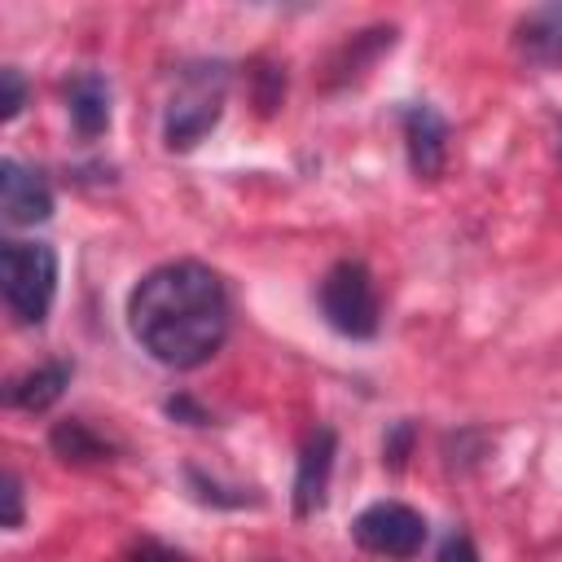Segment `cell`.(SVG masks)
Listing matches in <instances>:
<instances>
[{
  "instance_id": "obj_1",
  "label": "cell",
  "mask_w": 562,
  "mask_h": 562,
  "mask_svg": "<svg viewBox=\"0 0 562 562\" xmlns=\"http://www.w3.org/2000/svg\"><path fill=\"white\" fill-rule=\"evenodd\" d=\"M127 329L158 364L198 369L228 338V290L198 259L158 263L127 294Z\"/></svg>"
},
{
  "instance_id": "obj_2",
  "label": "cell",
  "mask_w": 562,
  "mask_h": 562,
  "mask_svg": "<svg viewBox=\"0 0 562 562\" xmlns=\"http://www.w3.org/2000/svg\"><path fill=\"white\" fill-rule=\"evenodd\" d=\"M0 290L18 325H44L57 299V250L48 241H4L0 246Z\"/></svg>"
},
{
  "instance_id": "obj_3",
  "label": "cell",
  "mask_w": 562,
  "mask_h": 562,
  "mask_svg": "<svg viewBox=\"0 0 562 562\" xmlns=\"http://www.w3.org/2000/svg\"><path fill=\"white\" fill-rule=\"evenodd\" d=\"M224 92H228V66L224 61H202L180 70V88L167 101L162 119V140L167 149H193L224 114Z\"/></svg>"
},
{
  "instance_id": "obj_4",
  "label": "cell",
  "mask_w": 562,
  "mask_h": 562,
  "mask_svg": "<svg viewBox=\"0 0 562 562\" xmlns=\"http://www.w3.org/2000/svg\"><path fill=\"white\" fill-rule=\"evenodd\" d=\"M321 312L325 321L342 334V338H373L382 325V303H378V285L369 277V268L360 259H338L321 285H316Z\"/></svg>"
},
{
  "instance_id": "obj_5",
  "label": "cell",
  "mask_w": 562,
  "mask_h": 562,
  "mask_svg": "<svg viewBox=\"0 0 562 562\" xmlns=\"http://www.w3.org/2000/svg\"><path fill=\"white\" fill-rule=\"evenodd\" d=\"M351 540H356L364 553L408 562V558H417L422 544H426V518H422L413 505L378 501V505H369V509L356 514Z\"/></svg>"
},
{
  "instance_id": "obj_6",
  "label": "cell",
  "mask_w": 562,
  "mask_h": 562,
  "mask_svg": "<svg viewBox=\"0 0 562 562\" xmlns=\"http://www.w3.org/2000/svg\"><path fill=\"white\" fill-rule=\"evenodd\" d=\"M0 215L13 228L44 224L53 215V189H48V180L35 167H26V162L4 158L0 162Z\"/></svg>"
},
{
  "instance_id": "obj_7",
  "label": "cell",
  "mask_w": 562,
  "mask_h": 562,
  "mask_svg": "<svg viewBox=\"0 0 562 562\" xmlns=\"http://www.w3.org/2000/svg\"><path fill=\"white\" fill-rule=\"evenodd\" d=\"M400 127H404V149H408V167L417 180H435L448 162V123L435 105L413 101L400 110Z\"/></svg>"
},
{
  "instance_id": "obj_8",
  "label": "cell",
  "mask_w": 562,
  "mask_h": 562,
  "mask_svg": "<svg viewBox=\"0 0 562 562\" xmlns=\"http://www.w3.org/2000/svg\"><path fill=\"white\" fill-rule=\"evenodd\" d=\"M334 457H338V435L329 426L312 430L307 443H303V452H299V470H294V514L299 518H312V514L325 509Z\"/></svg>"
},
{
  "instance_id": "obj_9",
  "label": "cell",
  "mask_w": 562,
  "mask_h": 562,
  "mask_svg": "<svg viewBox=\"0 0 562 562\" xmlns=\"http://www.w3.org/2000/svg\"><path fill=\"white\" fill-rule=\"evenodd\" d=\"M66 110L83 140H97L101 132H110V79L97 70H79L66 83Z\"/></svg>"
},
{
  "instance_id": "obj_10",
  "label": "cell",
  "mask_w": 562,
  "mask_h": 562,
  "mask_svg": "<svg viewBox=\"0 0 562 562\" xmlns=\"http://www.w3.org/2000/svg\"><path fill=\"white\" fill-rule=\"evenodd\" d=\"M395 44V26H369V31H356L334 57H329V75H325V83L329 88H342V83H356L386 48Z\"/></svg>"
},
{
  "instance_id": "obj_11",
  "label": "cell",
  "mask_w": 562,
  "mask_h": 562,
  "mask_svg": "<svg viewBox=\"0 0 562 562\" xmlns=\"http://www.w3.org/2000/svg\"><path fill=\"white\" fill-rule=\"evenodd\" d=\"M70 378H75V364L70 360H48V364L13 378L9 391H4V400L13 408H22V413H44V408H53L61 400V391L70 386Z\"/></svg>"
},
{
  "instance_id": "obj_12",
  "label": "cell",
  "mask_w": 562,
  "mask_h": 562,
  "mask_svg": "<svg viewBox=\"0 0 562 562\" xmlns=\"http://www.w3.org/2000/svg\"><path fill=\"white\" fill-rule=\"evenodd\" d=\"M518 48L527 61H540V66H562V4H544V9H531L518 31H514Z\"/></svg>"
},
{
  "instance_id": "obj_13",
  "label": "cell",
  "mask_w": 562,
  "mask_h": 562,
  "mask_svg": "<svg viewBox=\"0 0 562 562\" xmlns=\"http://www.w3.org/2000/svg\"><path fill=\"white\" fill-rule=\"evenodd\" d=\"M48 448H53L66 465H97V461H110V457H114V443L101 439V435H97L88 422H79V417L57 422V426L48 430Z\"/></svg>"
},
{
  "instance_id": "obj_14",
  "label": "cell",
  "mask_w": 562,
  "mask_h": 562,
  "mask_svg": "<svg viewBox=\"0 0 562 562\" xmlns=\"http://www.w3.org/2000/svg\"><path fill=\"white\" fill-rule=\"evenodd\" d=\"M184 479H189V492L202 501V505H215V509H241V505H255L259 496H250L246 487H224V483H215V479H206L202 470H184Z\"/></svg>"
},
{
  "instance_id": "obj_15",
  "label": "cell",
  "mask_w": 562,
  "mask_h": 562,
  "mask_svg": "<svg viewBox=\"0 0 562 562\" xmlns=\"http://www.w3.org/2000/svg\"><path fill=\"white\" fill-rule=\"evenodd\" d=\"M250 79H255V105H259L263 114H272V110L281 105V97H285V75H281L277 66L259 61V66L250 70Z\"/></svg>"
},
{
  "instance_id": "obj_16",
  "label": "cell",
  "mask_w": 562,
  "mask_h": 562,
  "mask_svg": "<svg viewBox=\"0 0 562 562\" xmlns=\"http://www.w3.org/2000/svg\"><path fill=\"white\" fill-rule=\"evenodd\" d=\"M413 439H417V430H413V422H395V426L386 430V439H382V465H386L391 474H400V470L408 465V452H413Z\"/></svg>"
},
{
  "instance_id": "obj_17",
  "label": "cell",
  "mask_w": 562,
  "mask_h": 562,
  "mask_svg": "<svg viewBox=\"0 0 562 562\" xmlns=\"http://www.w3.org/2000/svg\"><path fill=\"white\" fill-rule=\"evenodd\" d=\"M0 88H4V97H0V119L9 123V119H18L22 105H26V79H22V70H18V66H4V70H0Z\"/></svg>"
},
{
  "instance_id": "obj_18",
  "label": "cell",
  "mask_w": 562,
  "mask_h": 562,
  "mask_svg": "<svg viewBox=\"0 0 562 562\" xmlns=\"http://www.w3.org/2000/svg\"><path fill=\"white\" fill-rule=\"evenodd\" d=\"M167 417H176V422H184V426H211V413H206L198 400H189V395H171V400H167Z\"/></svg>"
},
{
  "instance_id": "obj_19",
  "label": "cell",
  "mask_w": 562,
  "mask_h": 562,
  "mask_svg": "<svg viewBox=\"0 0 562 562\" xmlns=\"http://www.w3.org/2000/svg\"><path fill=\"white\" fill-rule=\"evenodd\" d=\"M4 527L9 531H18L22 527V479L13 474V470H4Z\"/></svg>"
},
{
  "instance_id": "obj_20",
  "label": "cell",
  "mask_w": 562,
  "mask_h": 562,
  "mask_svg": "<svg viewBox=\"0 0 562 562\" xmlns=\"http://www.w3.org/2000/svg\"><path fill=\"white\" fill-rule=\"evenodd\" d=\"M439 562H479V549L465 531H448L439 544Z\"/></svg>"
},
{
  "instance_id": "obj_21",
  "label": "cell",
  "mask_w": 562,
  "mask_h": 562,
  "mask_svg": "<svg viewBox=\"0 0 562 562\" xmlns=\"http://www.w3.org/2000/svg\"><path fill=\"white\" fill-rule=\"evenodd\" d=\"M123 562H184V553H176V549L162 544V540H140V544L127 549Z\"/></svg>"
}]
</instances>
